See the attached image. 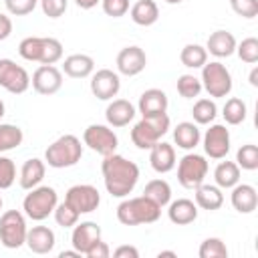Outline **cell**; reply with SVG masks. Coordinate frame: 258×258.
I'll use <instances>...</instances> for the list:
<instances>
[{
  "mask_svg": "<svg viewBox=\"0 0 258 258\" xmlns=\"http://www.w3.org/2000/svg\"><path fill=\"white\" fill-rule=\"evenodd\" d=\"M58 256H60V258H81L83 254H81V252H77V250L73 248V250H62Z\"/></svg>",
  "mask_w": 258,
  "mask_h": 258,
  "instance_id": "cell-50",
  "label": "cell"
},
{
  "mask_svg": "<svg viewBox=\"0 0 258 258\" xmlns=\"http://www.w3.org/2000/svg\"><path fill=\"white\" fill-rule=\"evenodd\" d=\"M64 202H67L73 210H77L79 214H91V212H95V210L99 208V204H101V194H99V189H97L95 185H91V183H77V185H73V187L67 189Z\"/></svg>",
  "mask_w": 258,
  "mask_h": 258,
  "instance_id": "cell-12",
  "label": "cell"
},
{
  "mask_svg": "<svg viewBox=\"0 0 258 258\" xmlns=\"http://www.w3.org/2000/svg\"><path fill=\"white\" fill-rule=\"evenodd\" d=\"M198 254H200V258H226L228 248L220 238H206L200 244Z\"/></svg>",
  "mask_w": 258,
  "mask_h": 258,
  "instance_id": "cell-37",
  "label": "cell"
},
{
  "mask_svg": "<svg viewBox=\"0 0 258 258\" xmlns=\"http://www.w3.org/2000/svg\"><path fill=\"white\" fill-rule=\"evenodd\" d=\"M179 60L187 69H202L208 62V50H206V46L196 44V42L185 44L179 52Z\"/></svg>",
  "mask_w": 258,
  "mask_h": 258,
  "instance_id": "cell-31",
  "label": "cell"
},
{
  "mask_svg": "<svg viewBox=\"0 0 258 258\" xmlns=\"http://www.w3.org/2000/svg\"><path fill=\"white\" fill-rule=\"evenodd\" d=\"M157 256H159V258H163V256H169V258H175V256H177V254H175V252H173V250H161V252H159V254H157Z\"/></svg>",
  "mask_w": 258,
  "mask_h": 258,
  "instance_id": "cell-52",
  "label": "cell"
},
{
  "mask_svg": "<svg viewBox=\"0 0 258 258\" xmlns=\"http://www.w3.org/2000/svg\"><path fill=\"white\" fill-rule=\"evenodd\" d=\"M200 81H202V89H206V93L214 99H222L232 93V75L226 69V64H222L220 60L206 62L202 67Z\"/></svg>",
  "mask_w": 258,
  "mask_h": 258,
  "instance_id": "cell-7",
  "label": "cell"
},
{
  "mask_svg": "<svg viewBox=\"0 0 258 258\" xmlns=\"http://www.w3.org/2000/svg\"><path fill=\"white\" fill-rule=\"evenodd\" d=\"M236 163L238 167L246 169V171H254L258 169V147L254 143H246L236 151Z\"/></svg>",
  "mask_w": 258,
  "mask_h": 258,
  "instance_id": "cell-36",
  "label": "cell"
},
{
  "mask_svg": "<svg viewBox=\"0 0 258 258\" xmlns=\"http://www.w3.org/2000/svg\"><path fill=\"white\" fill-rule=\"evenodd\" d=\"M38 2L44 16L48 18H60L69 8V0H38Z\"/></svg>",
  "mask_w": 258,
  "mask_h": 258,
  "instance_id": "cell-44",
  "label": "cell"
},
{
  "mask_svg": "<svg viewBox=\"0 0 258 258\" xmlns=\"http://www.w3.org/2000/svg\"><path fill=\"white\" fill-rule=\"evenodd\" d=\"M0 87L12 95H22L30 87V75L12 58H0Z\"/></svg>",
  "mask_w": 258,
  "mask_h": 258,
  "instance_id": "cell-11",
  "label": "cell"
},
{
  "mask_svg": "<svg viewBox=\"0 0 258 258\" xmlns=\"http://www.w3.org/2000/svg\"><path fill=\"white\" fill-rule=\"evenodd\" d=\"M214 181L220 189H232L240 181V167L236 161H220L214 169Z\"/></svg>",
  "mask_w": 258,
  "mask_h": 258,
  "instance_id": "cell-29",
  "label": "cell"
},
{
  "mask_svg": "<svg viewBox=\"0 0 258 258\" xmlns=\"http://www.w3.org/2000/svg\"><path fill=\"white\" fill-rule=\"evenodd\" d=\"M2 204H4V202H2V196H0V210H2Z\"/></svg>",
  "mask_w": 258,
  "mask_h": 258,
  "instance_id": "cell-55",
  "label": "cell"
},
{
  "mask_svg": "<svg viewBox=\"0 0 258 258\" xmlns=\"http://www.w3.org/2000/svg\"><path fill=\"white\" fill-rule=\"evenodd\" d=\"M191 115L198 125H210L218 115V107L212 99H198L191 107Z\"/></svg>",
  "mask_w": 258,
  "mask_h": 258,
  "instance_id": "cell-35",
  "label": "cell"
},
{
  "mask_svg": "<svg viewBox=\"0 0 258 258\" xmlns=\"http://www.w3.org/2000/svg\"><path fill=\"white\" fill-rule=\"evenodd\" d=\"M248 81H250V85H252V87H258V69H256V67L252 69V73H250Z\"/></svg>",
  "mask_w": 258,
  "mask_h": 258,
  "instance_id": "cell-51",
  "label": "cell"
},
{
  "mask_svg": "<svg viewBox=\"0 0 258 258\" xmlns=\"http://www.w3.org/2000/svg\"><path fill=\"white\" fill-rule=\"evenodd\" d=\"M52 216H54V222H56L60 228H73V226L79 222V216H81V214H79L77 210H73L67 202H62V204H56Z\"/></svg>",
  "mask_w": 258,
  "mask_h": 258,
  "instance_id": "cell-39",
  "label": "cell"
},
{
  "mask_svg": "<svg viewBox=\"0 0 258 258\" xmlns=\"http://www.w3.org/2000/svg\"><path fill=\"white\" fill-rule=\"evenodd\" d=\"M200 139H202V135H200V129L194 121H181L173 129V141L179 149L191 151L200 145Z\"/></svg>",
  "mask_w": 258,
  "mask_h": 258,
  "instance_id": "cell-28",
  "label": "cell"
},
{
  "mask_svg": "<svg viewBox=\"0 0 258 258\" xmlns=\"http://www.w3.org/2000/svg\"><path fill=\"white\" fill-rule=\"evenodd\" d=\"M101 173H103L105 187L113 198H127L139 181L137 163L129 161L127 157H123L119 153L105 155V159L101 163Z\"/></svg>",
  "mask_w": 258,
  "mask_h": 258,
  "instance_id": "cell-1",
  "label": "cell"
},
{
  "mask_svg": "<svg viewBox=\"0 0 258 258\" xmlns=\"http://www.w3.org/2000/svg\"><path fill=\"white\" fill-rule=\"evenodd\" d=\"M44 173H46V163L38 157H30L22 163L20 167V187L22 189H32L36 185H40V181L44 179Z\"/></svg>",
  "mask_w": 258,
  "mask_h": 258,
  "instance_id": "cell-25",
  "label": "cell"
},
{
  "mask_svg": "<svg viewBox=\"0 0 258 258\" xmlns=\"http://www.w3.org/2000/svg\"><path fill=\"white\" fill-rule=\"evenodd\" d=\"M167 206H169L167 208V218L175 226H187V224L196 222V218H198V206H196V202H191L187 198L173 200Z\"/></svg>",
  "mask_w": 258,
  "mask_h": 258,
  "instance_id": "cell-24",
  "label": "cell"
},
{
  "mask_svg": "<svg viewBox=\"0 0 258 258\" xmlns=\"http://www.w3.org/2000/svg\"><path fill=\"white\" fill-rule=\"evenodd\" d=\"M204 151L212 159H224L230 151V131L226 125L214 123L204 133Z\"/></svg>",
  "mask_w": 258,
  "mask_h": 258,
  "instance_id": "cell-13",
  "label": "cell"
},
{
  "mask_svg": "<svg viewBox=\"0 0 258 258\" xmlns=\"http://www.w3.org/2000/svg\"><path fill=\"white\" fill-rule=\"evenodd\" d=\"M236 52L242 62H248V64L258 62V38L254 36L244 38L240 44H236Z\"/></svg>",
  "mask_w": 258,
  "mask_h": 258,
  "instance_id": "cell-40",
  "label": "cell"
},
{
  "mask_svg": "<svg viewBox=\"0 0 258 258\" xmlns=\"http://www.w3.org/2000/svg\"><path fill=\"white\" fill-rule=\"evenodd\" d=\"M4 113H6V107H4V101L0 99V119L4 117Z\"/></svg>",
  "mask_w": 258,
  "mask_h": 258,
  "instance_id": "cell-53",
  "label": "cell"
},
{
  "mask_svg": "<svg viewBox=\"0 0 258 258\" xmlns=\"http://www.w3.org/2000/svg\"><path fill=\"white\" fill-rule=\"evenodd\" d=\"M143 196H147L149 200H153L157 206H167L171 202V185L165 179H151L147 181Z\"/></svg>",
  "mask_w": 258,
  "mask_h": 258,
  "instance_id": "cell-32",
  "label": "cell"
},
{
  "mask_svg": "<svg viewBox=\"0 0 258 258\" xmlns=\"http://www.w3.org/2000/svg\"><path fill=\"white\" fill-rule=\"evenodd\" d=\"M85 256H87V258H109V256H111V248L107 246V242L99 240L93 248H89V252H87Z\"/></svg>",
  "mask_w": 258,
  "mask_h": 258,
  "instance_id": "cell-46",
  "label": "cell"
},
{
  "mask_svg": "<svg viewBox=\"0 0 258 258\" xmlns=\"http://www.w3.org/2000/svg\"><path fill=\"white\" fill-rule=\"evenodd\" d=\"M101 240V226L97 222H77L73 226V234H71V244L77 252L87 254L89 248H93L97 242Z\"/></svg>",
  "mask_w": 258,
  "mask_h": 258,
  "instance_id": "cell-17",
  "label": "cell"
},
{
  "mask_svg": "<svg viewBox=\"0 0 258 258\" xmlns=\"http://www.w3.org/2000/svg\"><path fill=\"white\" fill-rule=\"evenodd\" d=\"M169 131V115L159 113V115H149L141 117L131 129V141L137 149H151L161 137Z\"/></svg>",
  "mask_w": 258,
  "mask_h": 258,
  "instance_id": "cell-5",
  "label": "cell"
},
{
  "mask_svg": "<svg viewBox=\"0 0 258 258\" xmlns=\"http://www.w3.org/2000/svg\"><path fill=\"white\" fill-rule=\"evenodd\" d=\"M99 2H101V0H75V4H77L79 8H83V10H91V8H95Z\"/></svg>",
  "mask_w": 258,
  "mask_h": 258,
  "instance_id": "cell-49",
  "label": "cell"
},
{
  "mask_svg": "<svg viewBox=\"0 0 258 258\" xmlns=\"http://www.w3.org/2000/svg\"><path fill=\"white\" fill-rule=\"evenodd\" d=\"M103 12L113 18H121L129 12V0H101Z\"/></svg>",
  "mask_w": 258,
  "mask_h": 258,
  "instance_id": "cell-45",
  "label": "cell"
},
{
  "mask_svg": "<svg viewBox=\"0 0 258 258\" xmlns=\"http://www.w3.org/2000/svg\"><path fill=\"white\" fill-rule=\"evenodd\" d=\"M161 216V206H157L147 196L127 198L117 206V220L123 226H139V224H153Z\"/></svg>",
  "mask_w": 258,
  "mask_h": 258,
  "instance_id": "cell-3",
  "label": "cell"
},
{
  "mask_svg": "<svg viewBox=\"0 0 258 258\" xmlns=\"http://www.w3.org/2000/svg\"><path fill=\"white\" fill-rule=\"evenodd\" d=\"M26 220L22 212L18 210H8L0 216V244L4 248L16 250L26 242Z\"/></svg>",
  "mask_w": 258,
  "mask_h": 258,
  "instance_id": "cell-8",
  "label": "cell"
},
{
  "mask_svg": "<svg viewBox=\"0 0 258 258\" xmlns=\"http://www.w3.org/2000/svg\"><path fill=\"white\" fill-rule=\"evenodd\" d=\"M196 194V206L202 208V210H208V212H214V210H220L222 204H224V194L218 185H210V183H200L198 187H194Z\"/></svg>",
  "mask_w": 258,
  "mask_h": 258,
  "instance_id": "cell-27",
  "label": "cell"
},
{
  "mask_svg": "<svg viewBox=\"0 0 258 258\" xmlns=\"http://www.w3.org/2000/svg\"><path fill=\"white\" fill-rule=\"evenodd\" d=\"M222 115H224V119H226L228 125H240V123L246 121L248 107H246V103H244L242 99L230 97V99L226 101L224 109H222Z\"/></svg>",
  "mask_w": 258,
  "mask_h": 258,
  "instance_id": "cell-33",
  "label": "cell"
},
{
  "mask_svg": "<svg viewBox=\"0 0 258 258\" xmlns=\"http://www.w3.org/2000/svg\"><path fill=\"white\" fill-rule=\"evenodd\" d=\"M58 204V194L54 187L50 185H36L32 189H28V194L22 200V210L24 214L34 220V222H42L46 220L54 208Z\"/></svg>",
  "mask_w": 258,
  "mask_h": 258,
  "instance_id": "cell-6",
  "label": "cell"
},
{
  "mask_svg": "<svg viewBox=\"0 0 258 258\" xmlns=\"http://www.w3.org/2000/svg\"><path fill=\"white\" fill-rule=\"evenodd\" d=\"M230 202L234 206L236 212L240 214H252L258 206V191L254 185L250 183H236L232 187V196H230Z\"/></svg>",
  "mask_w": 258,
  "mask_h": 258,
  "instance_id": "cell-19",
  "label": "cell"
},
{
  "mask_svg": "<svg viewBox=\"0 0 258 258\" xmlns=\"http://www.w3.org/2000/svg\"><path fill=\"white\" fill-rule=\"evenodd\" d=\"M113 256L115 258H139V250L135 246L123 244V246H119V248L113 250Z\"/></svg>",
  "mask_w": 258,
  "mask_h": 258,
  "instance_id": "cell-47",
  "label": "cell"
},
{
  "mask_svg": "<svg viewBox=\"0 0 258 258\" xmlns=\"http://www.w3.org/2000/svg\"><path fill=\"white\" fill-rule=\"evenodd\" d=\"M119 89H121L119 73H115L111 69H99L91 77V93L99 101H111L113 97H117Z\"/></svg>",
  "mask_w": 258,
  "mask_h": 258,
  "instance_id": "cell-14",
  "label": "cell"
},
{
  "mask_svg": "<svg viewBox=\"0 0 258 258\" xmlns=\"http://www.w3.org/2000/svg\"><path fill=\"white\" fill-rule=\"evenodd\" d=\"M147 67V54L141 46H125L117 54V71L125 77H135Z\"/></svg>",
  "mask_w": 258,
  "mask_h": 258,
  "instance_id": "cell-16",
  "label": "cell"
},
{
  "mask_svg": "<svg viewBox=\"0 0 258 258\" xmlns=\"http://www.w3.org/2000/svg\"><path fill=\"white\" fill-rule=\"evenodd\" d=\"M83 143L97 151L99 155H111L117 151V145H119V139H117V133L107 127V125H99V123H93L89 125L85 131H83Z\"/></svg>",
  "mask_w": 258,
  "mask_h": 258,
  "instance_id": "cell-10",
  "label": "cell"
},
{
  "mask_svg": "<svg viewBox=\"0 0 258 258\" xmlns=\"http://www.w3.org/2000/svg\"><path fill=\"white\" fill-rule=\"evenodd\" d=\"M30 85L38 95H54L62 87V73L54 64H40L34 71Z\"/></svg>",
  "mask_w": 258,
  "mask_h": 258,
  "instance_id": "cell-15",
  "label": "cell"
},
{
  "mask_svg": "<svg viewBox=\"0 0 258 258\" xmlns=\"http://www.w3.org/2000/svg\"><path fill=\"white\" fill-rule=\"evenodd\" d=\"M175 87L183 99H194V97H200V93H202V81L194 75H181L177 79Z\"/></svg>",
  "mask_w": 258,
  "mask_h": 258,
  "instance_id": "cell-38",
  "label": "cell"
},
{
  "mask_svg": "<svg viewBox=\"0 0 258 258\" xmlns=\"http://www.w3.org/2000/svg\"><path fill=\"white\" fill-rule=\"evenodd\" d=\"M149 163L157 173H167L175 167V149L171 143L157 141L149 149Z\"/></svg>",
  "mask_w": 258,
  "mask_h": 258,
  "instance_id": "cell-23",
  "label": "cell"
},
{
  "mask_svg": "<svg viewBox=\"0 0 258 258\" xmlns=\"http://www.w3.org/2000/svg\"><path fill=\"white\" fill-rule=\"evenodd\" d=\"M208 161L200 153H185L177 163V181L185 189H194L200 183H204L208 175Z\"/></svg>",
  "mask_w": 258,
  "mask_h": 258,
  "instance_id": "cell-9",
  "label": "cell"
},
{
  "mask_svg": "<svg viewBox=\"0 0 258 258\" xmlns=\"http://www.w3.org/2000/svg\"><path fill=\"white\" fill-rule=\"evenodd\" d=\"M167 4H179V2H183V0H165Z\"/></svg>",
  "mask_w": 258,
  "mask_h": 258,
  "instance_id": "cell-54",
  "label": "cell"
},
{
  "mask_svg": "<svg viewBox=\"0 0 258 258\" xmlns=\"http://www.w3.org/2000/svg\"><path fill=\"white\" fill-rule=\"evenodd\" d=\"M230 6L242 18L258 16V0H230Z\"/></svg>",
  "mask_w": 258,
  "mask_h": 258,
  "instance_id": "cell-43",
  "label": "cell"
},
{
  "mask_svg": "<svg viewBox=\"0 0 258 258\" xmlns=\"http://www.w3.org/2000/svg\"><path fill=\"white\" fill-rule=\"evenodd\" d=\"M16 181V165L10 157L0 155V189H8L12 187V183Z\"/></svg>",
  "mask_w": 258,
  "mask_h": 258,
  "instance_id": "cell-41",
  "label": "cell"
},
{
  "mask_svg": "<svg viewBox=\"0 0 258 258\" xmlns=\"http://www.w3.org/2000/svg\"><path fill=\"white\" fill-rule=\"evenodd\" d=\"M159 18V8L153 0H137L131 6V20L139 26H151Z\"/></svg>",
  "mask_w": 258,
  "mask_h": 258,
  "instance_id": "cell-30",
  "label": "cell"
},
{
  "mask_svg": "<svg viewBox=\"0 0 258 258\" xmlns=\"http://www.w3.org/2000/svg\"><path fill=\"white\" fill-rule=\"evenodd\" d=\"M10 34H12V20H10V16L0 12V42L6 40Z\"/></svg>",
  "mask_w": 258,
  "mask_h": 258,
  "instance_id": "cell-48",
  "label": "cell"
},
{
  "mask_svg": "<svg viewBox=\"0 0 258 258\" xmlns=\"http://www.w3.org/2000/svg\"><path fill=\"white\" fill-rule=\"evenodd\" d=\"M93 71H95V60L89 54L77 52V54L67 56L62 62V73L71 79H87L93 75Z\"/></svg>",
  "mask_w": 258,
  "mask_h": 258,
  "instance_id": "cell-26",
  "label": "cell"
},
{
  "mask_svg": "<svg viewBox=\"0 0 258 258\" xmlns=\"http://www.w3.org/2000/svg\"><path fill=\"white\" fill-rule=\"evenodd\" d=\"M24 139V133L18 125L12 123H0V153L16 149Z\"/></svg>",
  "mask_w": 258,
  "mask_h": 258,
  "instance_id": "cell-34",
  "label": "cell"
},
{
  "mask_svg": "<svg viewBox=\"0 0 258 258\" xmlns=\"http://www.w3.org/2000/svg\"><path fill=\"white\" fill-rule=\"evenodd\" d=\"M135 107L127 99H113L105 109V119L109 127H125L135 117Z\"/></svg>",
  "mask_w": 258,
  "mask_h": 258,
  "instance_id": "cell-21",
  "label": "cell"
},
{
  "mask_svg": "<svg viewBox=\"0 0 258 258\" xmlns=\"http://www.w3.org/2000/svg\"><path fill=\"white\" fill-rule=\"evenodd\" d=\"M236 38L232 32L228 30H216L208 36V42H206V50L210 54H214L216 58H228L236 52Z\"/></svg>",
  "mask_w": 258,
  "mask_h": 258,
  "instance_id": "cell-22",
  "label": "cell"
},
{
  "mask_svg": "<svg viewBox=\"0 0 258 258\" xmlns=\"http://www.w3.org/2000/svg\"><path fill=\"white\" fill-rule=\"evenodd\" d=\"M24 244L34 254H48V252H52V248L56 244V236L48 226H32L26 232Z\"/></svg>",
  "mask_w": 258,
  "mask_h": 258,
  "instance_id": "cell-18",
  "label": "cell"
},
{
  "mask_svg": "<svg viewBox=\"0 0 258 258\" xmlns=\"http://www.w3.org/2000/svg\"><path fill=\"white\" fill-rule=\"evenodd\" d=\"M167 95L161 89H147L141 93L137 109L141 113V117H149V115H159V113H167Z\"/></svg>",
  "mask_w": 258,
  "mask_h": 258,
  "instance_id": "cell-20",
  "label": "cell"
},
{
  "mask_svg": "<svg viewBox=\"0 0 258 258\" xmlns=\"http://www.w3.org/2000/svg\"><path fill=\"white\" fill-rule=\"evenodd\" d=\"M36 4L38 0H4V6L12 16H26L36 8Z\"/></svg>",
  "mask_w": 258,
  "mask_h": 258,
  "instance_id": "cell-42",
  "label": "cell"
},
{
  "mask_svg": "<svg viewBox=\"0 0 258 258\" xmlns=\"http://www.w3.org/2000/svg\"><path fill=\"white\" fill-rule=\"evenodd\" d=\"M18 54L30 62L54 64L62 58V42L52 36H26L18 44Z\"/></svg>",
  "mask_w": 258,
  "mask_h": 258,
  "instance_id": "cell-2",
  "label": "cell"
},
{
  "mask_svg": "<svg viewBox=\"0 0 258 258\" xmlns=\"http://www.w3.org/2000/svg\"><path fill=\"white\" fill-rule=\"evenodd\" d=\"M83 157V145L77 135H60L56 141H52L44 151V163H48L54 169L73 167Z\"/></svg>",
  "mask_w": 258,
  "mask_h": 258,
  "instance_id": "cell-4",
  "label": "cell"
}]
</instances>
